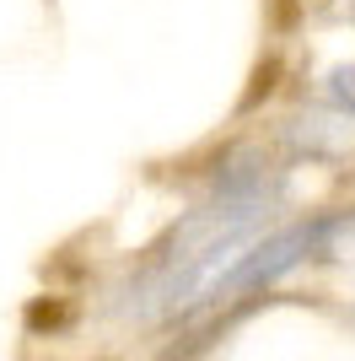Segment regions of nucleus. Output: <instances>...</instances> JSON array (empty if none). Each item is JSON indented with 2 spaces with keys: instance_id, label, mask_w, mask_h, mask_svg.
<instances>
[{
  "instance_id": "nucleus-1",
  "label": "nucleus",
  "mask_w": 355,
  "mask_h": 361,
  "mask_svg": "<svg viewBox=\"0 0 355 361\" xmlns=\"http://www.w3.org/2000/svg\"><path fill=\"white\" fill-rule=\"evenodd\" d=\"M285 140H291V151L307 157V162H340L355 146V119H344L340 108L296 114V119H285Z\"/></svg>"
},
{
  "instance_id": "nucleus-2",
  "label": "nucleus",
  "mask_w": 355,
  "mask_h": 361,
  "mask_svg": "<svg viewBox=\"0 0 355 361\" xmlns=\"http://www.w3.org/2000/svg\"><path fill=\"white\" fill-rule=\"evenodd\" d=\"M323 97H328V108H340L344 119H355V65H328Z\"/></svg>"
}]
</instances>
